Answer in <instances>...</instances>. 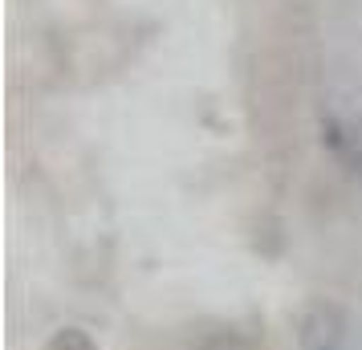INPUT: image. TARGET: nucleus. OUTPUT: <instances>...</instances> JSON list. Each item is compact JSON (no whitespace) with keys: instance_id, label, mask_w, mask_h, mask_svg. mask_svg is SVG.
<instances>
[{"instance_id":"obj_1","label":"nucleus","mask_w":362,"mask_h":350,"mask_svg":"<svg viewBox=\"0 0 362 350\" xmlns=\"http://www.w3.org/2000/svg\"><path fill=\"white\" fill-rule=\"evenodd\" d=\"M329 147L342 155L346 163L362 167V127H342V122H326Z\"/></svg>"}]
</instances>
